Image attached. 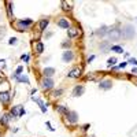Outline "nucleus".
<instances>
[{"label":"nucleus","instance_id":"nucleus-19","mask_svg":"<svg viewBox=\"0 0 137 137\" xmlns=\"http://www.w3.org/2000/svg\"><path fill=\"white\" fill-rule=\"evenodd\" d=\"M71 6H73V3L71 2H62V7H63V10H65V11H70V10H71V8H70V7H71Z\"/></svg>","mask_w":137,"mask_h":137},{"label":"nucleus","instance_id":"nucleus-30","mask_svg":"<svg viewBox=\"0 0 137 137\" xmlns=\"http://www.w3.org/2000/svg\"><path fill=\"white\" fill-rule=\"evenodd\" d=\"M29 59H30V56H29V55H22V61H25L26 63L29 62Z\"/></svg>","mask_w":137,"mask_h":137},{"label":"nucleus","instance_id":"nucleus-28","mask_svg":"<svg viewBox=\"0 0 137 137\" xmlns=\"http://www.w3.org/2000/svg\"><path fill=\"white\" fill-rule=\"evenodd\" d=\"M4 34H6V29L4 28H0V38L4 37Z\"/></svg>","mask_w":137,"mask_h":137},{"label":"nucleus","instance_id":"nucleus-25","mask_svg":"<svg viewBox=\"0 0 137 137\" xmlns=\"http://www.w3.org/2000/svg\"><path fill=\"white\" fill-rule=\"evenodd\" d=\"M62 93H63L62 89H58V91H53V92H52V97H59V96H61Z\"/></svg>","mask_w":137,"mask_h":137},{"label":"nucleus","instance_id":"nucleus-17","mask_svg":"<svg viewBox=\"0 0 137 137\" xmlns=\"http://www.w3.org/2000/svg\"><path fill=\"white\" fill-rule=\"evenodd\" d=\"M48 23H49L48 19H41L40 21V32H44L47 29V26H48Z\"/></svg>","mask_w":137,"mask_h":137},{"label":"nucleus","instance_id":"nucleus-6","mask_svg":"<svg viewBox=\"0 0 137 137\" xmlns=\"http://www.w3.org/2000/svg\"><path fill=\"white\" fill-rule=\"evenodd\" d=\"M100 89H103V91H108V89L112 88V81L111 80H103V81H100Z\"/></svg>","mask_w":137,"mask_h":137},{"label":"nucleus","instance_id":"nucleus-13","mask_svg":"<svg viewBox=\"0 0 137 137\" xmlns=\"http://www.w3.org/2000/svg\"><path fill=\"white\" fill-rule=\"evenodd\" d=\"M43 74H44L45 78H51V77L55 74V69H53V67H47V69H44Z\"/></svg>","mask_w":137,"mask_h":137},{"label":"nucleus","instance_id":"nucleus-16","mask_svg":"<svg viewBox=\"0 0 137 137\" xmlns=\"http://www.w3.org/2000/svg\"><path fill=\"white\" fill-rule=\"evenodd\" d=\"M34 48H36V52H37V53H43V52H44V44H43L41 41L36 43Z\"/></svg>","mask_w":137,"mask_h":137},{"label":"nucleus","instance_id":"nucleus-7","mask_svg":"<svg viewBox=\"0 0 137 137\" xmlns=\"http://www.w3.org/2000/svg\"><path fill=\"white\" fill-rule=\"evenodd\" d=\"M107 34H108V37L114 38V40H118L121 38V30H118V29H110L108 32H107Z\"/></svg>","mask_w":137,"mask_h":137},{"label":"nucleus","instance_id":"nucleus-23","mask_svg":"<svg viewBox=\"0 0 137 137\" xmlns=\"http://www.w3.org/2000/svg\"><path fill=\"white\" fill-rule=\"evenodd\" d=\"M115 63H116V58H110L108 61H107V66H108V67H114Z\"/></svg>","mask_w":137,"mask_h":137},{"label":"nucleus","instance_id":"nucleus-14","mask_svg":"<svg viewBox=\"0 0 137 137\" xmlns=\"http://www.w3.org/2000/svg\"><path fill=\"white\" fill-rule=\"evenodd\" d=\"M80 34V30L77 28H70L69 30H67V36L70 38H73V37H77V36Z\"/></svg>","mask_w":137,"mask_h":137},{"label":"nucleus","instance_id":"nucleus-32","mask_svg":"<svg viewBox=\"0 0 137 137\" xmlns=\"http://www.w3.org/2000/svg\"><path fill=\"white\" fill-rule=\"evenodd\" d=\"M126 65H128V62H122L121 65L118 66V69H125V67H126Z\"/></svg>","mask_w":137,"mask_h":137},{"label":"nucleus","instance_id":"nucleus-10","mask_svg":"<svg viewBox=\"0 0 137 137\" xmlns=\"http://www.w3.org/2000/svg\"><path fill=\"white\" fill-rule=\"evenodd\" d=\"M58 26L62 29H70V22L66 18H59L58 19Z\"/></svg>","mask_w":137,"mask_h":137},{"label":"nucleus","instance_id":"nucleus-27","mask_svg":"<svg viewBox=\"0 0 137 137\" xmlns=\"http://www.w3.org/2000/svg\"><path fill=\"white\" fill-rule=\"evenodd\" d=\"M22 70H23V67H22V66H19V67L16 69L15 74H14V78H16V77H19V74H21V73H22Z\"/></svg>","mask_w":137,"mask_h":137},{"label":"nucleus","instance_id":"nucleus-33","mask_svg":"<svg viewBox=\"0 0 137 137\" xmlns=\"http://www.w3.org/2000/svg\"><path fill=\"white\" fill-rule=\"evenodd\" d=\"M70 45V41L67 43V41H65V43H62V47H63V48H67V47Z\"/></svg>","mask_w":137,"mask_h":137},{"label":"nucleus","instance_id":"nucleus-31","mask_svg":"<svg viewBox=\"0 0 137 137\" xmlns=\"http://www.w3.org/2000/svg\"><path fill=\"white\" fill-rule=\"evenodd\" d=\"M8 44H10V45H14V44H16V38H14V37H12V38H10Z\"/></svg>","mask_w":137,"mask_h":137},{"label":"nucleus","instance_id":"nucleus-8","mask_svg":"<svg viewBox=\"0 0 137 137\" xmlns=\"http://www.w3.org/2000/svg\"><path fill=\"white\" fill-rule=\"evenodd\" d=\"M62 59H63V62L65 63H69V62H71L73 59H74V53H73L71 51H65L63 52V55H62Z\"/></svg>","mask_w":137,"mask_h":137},{"label":"nucleus","instance_id":"nucleus-26","mask_svg":"<svg viewBox=\"0 0 137 137\" xmlns=\"http://www.w3.org/2000/svg\"><path fill=\"white\" fill-rule=\"evenodd\" d=\"M129 136L130 137H137V125L133 128V130H130V132H129Z\"/></svg>","mask_w":137,"mask_h":137},{"label":"nucleus","instance_id":"nucleus-15","mask_svg":"<svg viewBox=\"0 0 137 137\" xmlns=\"http://www.w3.org/2000/svg\"><path fill=\"white\" fill-rule=\"evenodd\" d=\"M11 119H12V115L11 114H4V115L2 116V119H0V122H2L3 125H7Z\"/></svg>","mask_w":137,"mask_h":137},{"label":"nucleus","instance_id":"nucleus-5","mask_svg":"<svg viewBox=\"0 0 137 137\" xmlns=\"http://www.w3.org/2000/svg\"><path fill=\"white\" fill-rule=\"evenodd\" d=\"M81 73H82V69L81 67H74L73 70H70L67 77L69 78H80L81 77Z\"/></svg>","mask_w":137,"mask_h":137},{"label":"nucleus","instance_id":"nucleus-35","mask_svg":"<svg viewBox=\"0 0 137 137\" xmlns=\"http://www.w3.org/2000/svg\"><path fill=\"white\" fill-rule=\"evenodd\" d=\"M47 126H48V129L51 130V132H53V130H55V129H53L52 126H51V123H49V122H47Z\"/></svg>","mask_w":137,"mask_h":137},{"label":"nucleus","instance_id":"nucleus-24","mask_svg":"<svg viewBox=\"0 0 137 137\" xmlns=\"http://www.w3.org/2000/svg\"><path fill=\"white\" fill-rule=\"evenodd\" d=\"M16 81H19V82H26V84H29V78H28V77H26V75H19V77H16Z\"/></svg>","mask_w":137,"mask_h":137},{"label":"nucleus","instance_id":"nucleus-1","mask_svg":"<svg viewBox=\"0 0 137 137\" xmlns=\"http://www.w3.org/2000/svg\"><path fill=\"white\" fill-rule=\"evenodd\" d=\"M32 23H33L32 19H21V21L16 22V29H18V32H25Z\"/></svg>","mask_w":137,"mask_h":137},{"label":"nucleus","instance_id":"nucleus-11","mask_svg":"<svg viewBox=\"0 0 137 137\" xmlns=\"http://www.w3.org/2000/svg\"><path fill=\"white\" fill-rule=\"evenodd\" d=\"M10 99H11L10 92H0V102H2L3 104H7L10 102Z\"/></svg>","mask_w":137,"mask_h":137},{"label":"nucleus","instance_id":"nucleus-18","mask_svg":"<svg viewBox=\"0 0 137 137\" xmlns=\"http://www.w3.org/2000/svg\"><path fill=\"white\" fill-rule=\"evenodd\" d=\"M6 4H7V15H8V18L12 19V16H14V15H12V3L7 2Z\"/></svg>","mask_w":137,"mask_h":137},{"label":"nucleus","instance_id":"nucleus-3","mask_svg":"<svg viewBox=\"0 0 137 137\" xmlns=\"http://www.w3.org/2000/svg\"><path fill=\"white\" fill-rule=\"evenodd\" d=\"M25 108H23V106H14L11 108V114L12 116H22V115H25Z\"/></svg>","mask_w":137,"mask_h":137},{"label":"nucleus","instance_id":"nucleus-20","mask_svg":"<svg viewBox=\"0 0 137 137\" xmlns=\"http://www.w3.org/2000/svg\"><path fill=\"white\" fill-rule=\"evenodd\" d=\"M110 49H111L112 52H116V53H123V49H122V47H119V45H112Z\"/></svg>","mask_w":137,"mask_h":137},{"label":"nucleus","instance_id":"nucleus-12","mask_svg":"<svg viewBox=\"0 0 137 137\" xmlns=\"http://www.w3.org/2000/svg\"><path fill=\"white\" fill-rule=\"evenodd\" d=\"M84 91H85V88L82 85H77L74 89H73V96L74 97H78V96H81L82 93H84Z\"/></svg>","mask_w":137,"mask_h":137},{"label":"nucleus","instance_id":"nucleus-29","mask_svg":"<svg viewBox=\"0 0 137 137\" xmlns=\"http://www.w3.org/2000/svg\"><path fill=\"white\" fill-rule=\"evenodd\" d=\"M129 63H132V65L137 66V59H134V58H130V59H129Z\"/></svg>","mask_w":137,"mask_h":137},{"label":"nucleus","instance_id":"nucleus-34","mask_svg":"<svg viewBox=\"0 0 137 137\" xmlns=\"http://www.w3.org/2000/svg\"><path fill=\"white\" fill-rule=\"evenodd\" d=\"M93 59H95V55H91V56L88 58V61H86V62H88V63H91V62L93 61Z\"/></svg>","mask_w":137,"mask_h":137},{"label":"nucleus","instance_id":"nucleus-21","mask_svg":"<svg viewBox=\"0 0 137 137\" xmlns=\"http://www.w3.org/2000/svg\"><path fill=\"white\" fill-rule=\"evenodd\" d=\"M32 100H34V102H37V103H38V106L41 107V111H43V112H45V111H47V108H45V104H44V103H43V102H41V100H40V99L32 97Z\"/></svg>","mask_w":137,"mask_h":137},{"label":"nucleus","instance_id":"nucleus-9","mask_svg":"<svg viewBox=\"0 0 137 137\" xmlns=\"http://www.w3.org/2000/svg\"><path fill=\"white\" fill-rule=\"evenodd\" d=\"M66 116H67L69 123H77V121H78V115H77L75 111H69Z\"/></svg>","mask_w":137,"mask_h":137},{"label":"nucleus","instance_id":"nucleus-22","mask_svg":"<svg viewBox=\"0 0 137 137\" xmlns=\"http://www.w3.org/2000/svg\"><path fill=\"white\" fill-rule=\"evenodd\" d=\"M56 110H58V112H61V114H67V112H69V110L66 108L65 106H58V107H56Z\"/></svg>","mask_w":137,"mask_h":137},{"label":"nucleus","instance_id":"nucleus-4","mask_svg":"<svg viewBox=\"0 0 137 137\" xmlns=\"http://www.w3.org/2000/svg\"><path fill=\"white\" fill-rule=\"evenodd\" d=\"M41 88L44 89V91H49V89H52L53 88V81L51 78H43V81H41Z\"/></svg>","mask_w":137,"mask_h":137},{"label":"nucleus","instance_id":"nucleus-2","mask_svg":"<svg viewBox=\"0 0 137 137\" xmlns=\"http://www.w3.org/2000/svg\"><path fill=\"white\" fill-rule=\"evenodd\" d=\"M133 36H134V30H133V28L130 25H126L121 30V37L123 38H132Z\"/></svg>","mask_w":137,"mask_h":137}]
</instances>
